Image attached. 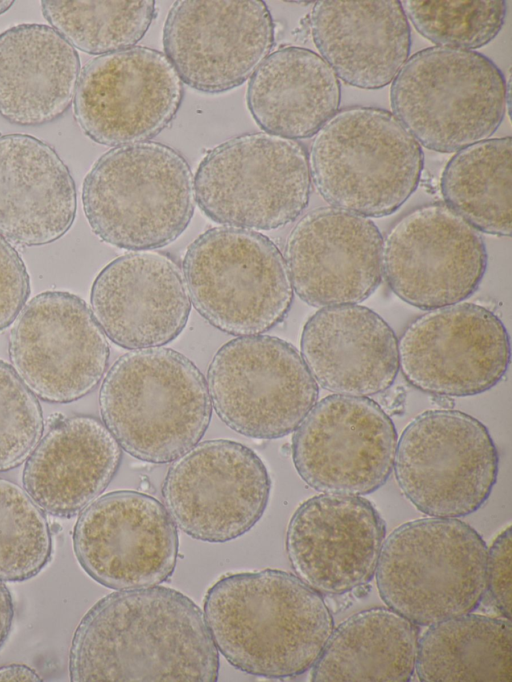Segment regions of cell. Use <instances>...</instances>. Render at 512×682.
Instances as JSON below:
<instances>
[{
	"label": "cell",
	"mask_w": 512,
	"mask_h": 682,
	"mask_svg": "<svg viewBox=\"0 0 512 682\" xmlns=\"http://www.w3.org/2000/svg\"><path fill=\"white\" fill-rule=\"evenodd\" d=\"M218 672V650L200 608L158 585L101 598L79 622L69 651L74 682H214Z\"/></svg>",
	"instance_id": "cell-1"
},
{
	"label": "cell",
	"mask_w": 512,
	"mask_h": 682,
	"mask_svg": "<svg viewBox=\"0 0 512 682\" xmlns=\"http://www.w3.org/2000/svg\"><path fill=\"white\" fill-rule=\"evenodd\" d=\"M204 618L233 667L271 679L311 669L334 629L321 593L276 569L221 577L205 595Z\"/></svg>",
	"instance_id": "cell-2"
},
{
	"label": "cell",
	"mask_w": 512,
	"mask_h": 682,
	"mask_svg": "<svg viewBox=\"0 0 512 682\" xmlns=\"http://www.w3.org/2000/svg\"><path fill=\"white\" fill-rule=\"evenodd\" d=\"M102 422L131 456L170 463L192 449L212 415L207 383L183 354L163 347L118 358L99 393Z\"/></svg>",
	"instance_id": "cell-3"
},
{
	"label": "cell",
	"mask_w": 512,
	"mask_h": 682,
	"mask_svg": "<svg viewBox=\"0 0 512 682\" xmlns=\"http://www.w3.org/2000/svg\"><path fill=\"white\" fill-rule=\"evenodd\" d=\"M82 206L92 232L117 248L145 251L174 242L195 208L187 160L159 142L117 146L84 178Z\"/></svg>",
	"instance_id": "cell-4"
},
{
	"label": "cell",
	"mask_w": 512,
	"mask_h": 682,
	"mask_svg": "<svg viewBox=\"0 0 512 682\" xmlns=\"http://www.w3.org/2000/svg\"><path fill=\"white\" fill-rule=\"evenodd\" d=\"M311 178L331 205L364 217L399 209L416 190L420 144L391 112L366 106L337 111L314 135Z\"/></svg>",
	"instance_id": "cell-5"
},
{
	"label": "cell",
	"mask_w": 512,
	"mask_h": 682,
	"mask_svg": "<svg viewBox=\"0 0 512 682\" xmlns=\"http://www.w3.org/2000/svg\"><path fill=\"white\" fill-rule=\"evenodd\" d=\"M487 545L457 518L430 517L397 527L376 567L379 595L416 625L473 612L486 593Z\"/></svg>",
	"instance_id": "cell-6"
},
{
	"label": "cell",
	"mask_w": 512,
	"mask_h": 682,
	"mask_svg": "<svg viewBox=\"0 0 512 682\" xmlns=\"http://www.w3.org/2000/svg\"><path fill=\"white\" fill-rule=\"evenodd\" d=\"M508 84L473 50L433 46L413 54L393 80L396 118L427 149L450 153L486 140L501 124Z\"/></svg>",
	"instance_id": "cell-7"
},
{
	"label": "cell",
	"mask_w": 512,
	"mask_h": 682,
	"mask_svg": "<svg viewBox=\"0 0 512 682\" xmlns=\"http://www.w3.org/2000/svg\"><path fill=\"white\" fill-rule=\"evenodd\" d=\"M183 275L198 313L234 336L261 335L284 320L293 286L278 246L253 230L214 227L187 248Z\"/></svg>",
	"instance_id": "cell-8"
},
{
	"label": "cell",
	"mask_w": 512,
	"mask_h": 682,
	"mask_svg": "<svg viewBox=\"0 0 512 682\" xmlns=\"http://www.w3.org/2000/svg\"><path fill=\"white\" fill-rule=\"evenodd\" d=\"M305 147L266 132L234 136L209 150L194 178L195 201L212 221L248 230L283 227L311 193Z\"/></svg>",
	"instance_id": "cell-9"
},
{
	"label": "cell",
	"mask_w": 512,
	"mask_h": 682,
	"mask_svg": "<svg viewBox=\"0 0 512 682\" xmlns=\"http://www.w3.org/2000/svg\"><path fill=\"white\" fill-rule=\"evenodd\" d=\"M498 463L481 421L458 410H429L403 430L393 469L401 492L420 512L459 518L488 500Z\"/></svg>",
	"instance_id": "cell-10"
},
{
	"label": "cell",
	"mask_w": 512,
	"mask_h": 682,
	"mask_svg": "<svg viewBox=\"0 0 512 682\" xmlns=\"http://www.w3.org/2000/svg\"><path fill=\"white\" fill-rule=\"evenodd\" d=\"M207 387L218 417L256 439L284 437L316 404L319 387L298 350L274 336H240L214 355Z\"/></svg>",
	"instance_id": "cell-11"
},
{
	"label": "cell",
	"mask_w": 512,
	"mask_h": 682,
	"mask_svg": "<svg viewBox=\"0 0 512 682\" xmlns=\"http://www.w3.org/2000/svg\"><path fill=\"white\" fill-rule=\"evenodd\" d=\"M13 323L8 342L12 367L41 400L76 401L104 377L109 344L81 297L69 291L42 292Z\"/></svg>",
	"instance_id": "cell-12"
},
{
	"label": "cell",
	"mask_w": 512,
	"mask_h": 682,
	"mask_svg": "<svg viewBox=\"0 0 512 682\" xmlns=\"http://www.w3.org/2000/svg\"><path fill=\"white\" fill-rule=\"evenodd\" d=\"M271 480L249 447L216 439L196 444L174 461L162 485L164 506L190 537L223 543L248 532L262 517Z\"/></svg>",
	"instance_id": "cell-13"
},
{
	"label": "cell",
	"mask_w": 512,
	"mask_h": 682,
	"mask_svg": "<svg viewBox=\"0 0 512 682\" xmlns=\"http://www.w3.org/2000/svg\"><path fill=\"white\" fill-rule=\"evenodd\" d=\"M487 263L480 231L444 202L412 209L392 225L383 242V274L390 289L423 310L470 297Z\"/></svg>",
	"instance_id": "cell-14"
},
{
	"label": "cell",
	"mask_w": 512,
	"mask_h": 682,
	"mask_svg": "<svg viewBox=\"0 0 512 682\" xmlns=\"http://www.w3.org/2000/svg\"><path fill=\"white\" fill-rule=\"evenodd\" d=\"M183 96V82L165 54L134 46L85 64L73 100L74 117L98 144L146 142L171 124Z\"/></svg>",
	"instance_id": "cell-15"
},
{
	"label": "cell",
	"mask_w": 512,
	"mask_h": 682,
	"mask_svg": "<svg viewBox=\"0 0 512 682\" xmlns=\"http://www.w3.org/2000/svg\"><path fill=\"white\" fill-rule=\"evenodd\" d=\"M397 440L393 421L374 400L332 394L316 402L295 429L292 458L316 491L362 496L390 477Z\"/></svg>",
	"instance_id": "cell-16"
},
{
	"label": "cell",
	"mask_w": 512,
	"mask_h": 682,
	"mask_svg": "<svg viewBox=\"0 0 512 682\" xmlns=\"http://www.w3.org/2000/svg\"><path fill=\"white\" fill-rule=\"evenodd\" d=\"M398 355L404 378L416 389L438 396H473L506 374L510 340L493 311L460 302L413 320L399 339Z\"/></svg>",
	"instance_id": "cell-17"
},
{
	"label": "cell",
	"mask_w": 512,
	"mask_h": 682,
	"mask_svg": "<svg viewBox=\"0 0 512 682\" xmlns=\"http://www.w3.org/2000/svg\"><path fill=\"white\" fill-rule=\"evenodd\" d=\"M275 25L261 0H181L170 8L163 48L181 81L206 94L248 80L270 54Z\"/></svg>",
	"instance_id": "cell-18"
},
{
	"label": "cell",
	"mask_w": 512,
	"mask_h": 682,
	"mask_svg": "<svg viewBox=\"0 0 512 682\" xmlns=\"http://www.w3.org/2000/svg\"><path fill=\"white\" fill-rule=\"evenodd\" d=\"M73 549L83 570L114 590L157 586L174 572L178 531L165 506L136 491L98 497L78 517Z\"/></svg>",
	"instance_id": "cell-19"
},
{
	"label": "cell",
	"mask_w": 512,
	"mask_h": 682,
	"mask_svg": "<svg viewBox=\"0 0 512 682\" xmlns=\"http://www.w3.org/2000/svg\"><path fill=\"white\" fill-rule=\"evenodd\" d=\"M285 262L296 294L314 307L358 304L383 276V238L367 217L334 207L306 213L291 230Z\"/></svg>",
	"instance_id": "cell-20"
},
{
	"label": "cell",
	"mask_w": 512,
	"mask_h": 682,
	"mask_svg": "<svg viewBox=\"0 0 512 682\" xmlns=\"http://www.w3.org/2000/svg\"><path fill=\"white\" fill-rule=\"evenodd\" d=\"M385 522L362 496L321 494L302 503L286 532V552L298 576L319 593L340 595L373 578Z\"/></svg>",
	"instance_id": "cell-21"
},
{
	"label": "cell",
	"mask_w": 512,
	"mask_h": 682,
	"mask_svg": "<svg viewBox=\"0 0 512 682\" xmlns=\"http://www.w3.org/2000/svg\"><path fill=\"white\" fill-rule=\"evenodd\" d=\"M93 315L105 335L131 350L161 347L185 328L191 300L171 258L140 251L107 264L91 286Z\"/></svg>",
	"instance_id": "cell-22"
},
{
	"label": "cell",
	"mask_w": 512,
	"mask_h": 682,
	"mask_svg": "<svg viewBox=\"0 0 512 682\" xmlns=\"http://www.w3.org/2000/svg\"><path fill=\"white\" fill-rule=\"evenodd\" d=\"M300 346L316 383L333 394L382 393L399 371L394 331L376 312L357 304L315 312L303 327Z\"/></svg>",
	"instance_id": "cell-23"
},
{
	"label": "cell",
	"mask_w": 512,
	"mask_h": 682,
	"mask_svg": "<svg viewBox=\"0 0 512 682\" xmlns=\"http://www.w3.org/2000/svg\"><path fill=\"white\" fill-rule=\"evenodd\" d=\"M122 448L99 419L60 417L25 461V491L45 512L71 518L108 487L122 459Z\"/></svg>",
	"instance_id": "cell-24"
},
{
	"label": "cell",
	"mask_w": 512,
	"mask_h": 682,
	"mask_svg": "<svg viewBox=\"0 0 512 682\" xmlns=\"http://www.w3.org/2000/svg\"><path fill=\"white\" fill-rule=\"evenodd\" d=\"M77 192L56 150L27 134L0 135V237L24 247L42 246L72 227Z\"/></svg>",
	"instance_id": "cell-25"
},
{
	"label": "cell",
	"mask_w": 512,
	"mask_h": 682,
	"mask_svg": "<svg viewBox=\"0 0 512 682\" xmlns=\"http://www.w3.org/2000/svg\"><path fill=\"white\" fill-rule=\"evenodd\" d=\"M310 28L321 57L337 77L358 88L389 84L410 53V27L397 0L318 1Z\"/></svg>",
	"instance_id": "cell-26"
},
{
	"label": "cell",
	"mask_w": 512,
	"mask_h": 682,
	"mask_svg": "<svg viewBox=\"0 0 512 682\" xmlns=\"http://www.w3.org/2000/svg\"><path fill=\"white\" fill-rule=\"evenodd\" d=\"M81 71L72 47L51 26L24 23L0 33V116L20 126L60 118L73 103Z\"/></svg>",
	"instance_id": "cell-27"
},
{
	"label": "cell",
	"mask_w": 512,
	"mask_h": 682,
	"mask_svg": "<svg viewBox=\"0 0 512 682\" xmlns=\"http://www.w3.org/2000/svg\"><path fill=\"white\" fill-rule=\"evenodd\" d=\"M340 82L310 49L285 46L270 53L250 77L248 110L266 133L299 140L314 136L338 111Z\"/></svg>",
	"instance_id": "cell-28"
},
{
	"label": "cell",
	"mask_w": 512,
	"mask_h": 682,
	"mask_svg": "<svg viewBox=\"0 0 512 682\" xmlns=\"http://www.w3.org/2000/svg\"><path fill=\"white\" fill-rule=\"evenodd\" d=\"M419 627L390 608L360 611L333 629L310 679L407 682L415 671Z\"/></svg>",
	"instance_id": "cell-29"
},
{
	"label": "cell",
	"mask_w": 512,
	"mask_h": 682,
	"mask_svg": "<svg viewBox=\"0 0 512 682\" xmlns=\"http://www.w3.org/2000/svg\"><path fill=\"white\" fill-rule=\"evenodd\" d=\"M415 670L423 682H511L510 620L468 613L430 625Z\"/></svg>",
	"instance_id": "cell-30"
},
{
	"label": "cell",
	"mask_w": 512,
	"mask_h": 682,
	"mask_svg": "<svg viewBox=\"0 0 512 682\" xmlns=\"http://www.w3.org/2000/svg\"><path fill=\"white\" fill-rule=\"evenodd\" d=\"M511 137L486 139L459 150L441 177L445 203L478 231L511 235Z\"/></svg>",
	"instance_id": "cell-31"
},
{
	"label": "cell",
	"mask_w": 512,
	"mask_h": 682,
	"mask_svg": "<svg viewBox=\"0 0 512 682\" xmlns=\"http://www.w3.org/2000/svg\"><path fill=\"white\" fill-rule=\"evenodd\" d=\"M152 0H43L44 18L72 47L105 55L134 47L154 20Z\"/></svg>",
	"instance_id": "cell-32"
},
{
	"label": "cell",
	"mask_w": 512,
	"mask_h": 682,
	"mask_svg": "<svg viewBox=\"0 0 512 682\" xmlns=\"http://www.w3.org/2000/svg\"><path fill=\"white\" fill-rule=\"evenodd\" d=\"M52 551L45 512L24 488L0 478V580L31 579L49 563Z\"/></svg>",
	"instance_id": "cell-33"
},
{
	"label": "cell",
	"mask_w": 512,
	"mask_h": 682,
	"mask_svg": "<svg viewBox=\"0 0 512 682\" xmlns=\"http://www.w3.org/2000/svg\"><path fill=\"white\" fill-rule=\"evenodd\" d=\"M406 16L429 41L472 50L487 45L505 22L507 5L486 1H402ZM407 18V19H408Z\"/></svg>",
	"instance_id": "cell-34"
},
{
	"label": "cell",
	"mask_w": 512,
	"mask_h": 682,
	"mask_svg": "<svg viewBox=\"0 0 512 682\" xmlns=\"http://www.w3.org/2000/svg\"><path fill=\"white\" fill-rule=\"evenodd\" d=\"M44 431L37 396L12 365L0 359V472L20 466Z\"/></svg>",
	"instance_id": "cell-35"
},
{
	"label": "cell",
	"mask_w": 512,
	"mask_h": 682,
	"mask_svg": "<svg viewBox=\"0 0 512 682\" xmlns=\"http://www.w3.org/2000/svg\"><path fill=\"white\" fill-rule=\"evenodd\" d=\"M30 277L16 249L0 237V333L17 318L30 295Z\"/></svg>",
	"instance_id": "cell-36"
},
{
	"label": "cell",
	"mask_w": 512,
	"mask_h": 682,
	"mask_svg": "<svg viewBox=\"0 0 512 682\" xmlns=\"http://www.w3.org/2000/svg\"><path fill=\"white\" fill-rule=\"evenodd\" d=\"M511 558V527L508 526L488 549L486 591L496 609L509 620H511Z\"/></svg>",
	"instance_id": "cell-37"
},
{
	"label": "cell",
	"mask_w": 512,
	"mask_h": 682,
	"mask_svg": "<svg viewBox=\"0 0 512 682\" xmlns=\"http://www.w3.org/2000/svg\"><path fill=\"white\" fill-rule=\"evenodd\" d=\"M14 612L11 593L0 580V648L8 639L14 619Z\"/></svg>",
	"instance_id": "cell-38"
},
{
	"label": "cell",
	"mask_w": 512,
	"mask_h": 682,
	"mask_svg": "<svg viewBox=\"0 0 512 682\" xmlns=\"http://www.w3.org/2000/svg\"><path fill=\"white\" fill-rule=\"evenodd\" d=\"M41 680L35 670L24 664H10L0 667V681L39 682Z\"/></svg>",
	"instance_id": "cell-39"
},
{
	"label": "cell",
	"mask_w": 512,
	"mask_h": 682,
	"mask_svg": "<svg viewBox=\"0 0 512 682\" xmlns=\"http://www.w3.org/2000/svg\"><path fill=\"white\" fill-rule=\"evenodd\" d=\"M14 1L10 0H0V15L5 13L12 5Z\"/></svg>",
	"instance_id": "cell-40"
}]
</instances>
